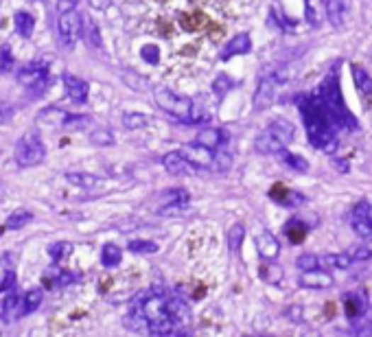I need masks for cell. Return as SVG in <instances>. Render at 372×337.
Here are the masks:
<instances>
[{
  "label": "cell",
  "mask_w": 372,
  "mask_h": 337,
  "mask_svg": "<svg viewBox=\"0 0 372 337\" xmlns=\"http://www.w3.org/2000/svg\"><path fill=\"white\" fill-rule=\"evenodd\" d=\"M42 300H44V292H42L40 287L29 289L27 296H24V300H22V302H24V316L33 314V311H38L40 304H42Z\"/></svg>",
  "instance_id": "28"
},
{
  "label": "cell",
  "mask_w": 372,
  "mask_h": 337,
  "mask_svg": "<svg viewBox=\"0 0 372 337\" xmlns=\"http://www.w3.org/2000/svg\"><path fill=\"white\" fill-rule=\"evenodd\" d=\"M287 77H289L287 70H276V72L267 74L265 79L259 84V88L254 92V110L257 112H263V110L274 106V103L278 101V96H281V92L287 86Z\"/></svg>",
  "instance_id": "6"
},
{
  "label": "cell",
  "mask_w": 372,
  "mask_h": 337,
  "mask_svg": "<svg viewBox=\"0 0 372 337\" xmlns=\"http://www.w3.org/2000/svg\"><path fill=\"white\" fill-rule=\"evenodd\" d=\"M13 66V55L9 46H0V70H11Z\"/></svg>",
  "instance_id": "40"
},
{
  "label": "cell",
  "mask_w": 372,
  "mask_h": 337,
  "mask_svg": "<svg viewBox=\"0 0 372 337\" xmlns=\"http://www.w3.org/2000/svg\"><path fill=\"white\" fill-rule=\"evenodd\" d=\"M16 110L11 106H7V103H0V125H5L13 118Z\"/></svg>",
  "instance_id": "42"
},
{
  "label": "cell",
  "mask_w": 372,
  "mask_h": 337,
  "mask_svg": "<svg viewBox=\"0 0 372 337\" xmlns=\"http://www.w3.org/2000/svg\"><path fill=\"white\" fill-rule=\"evenodd\" d=\"M110 3H112V0H90V7L96 9V11H103V9L110 7Z\"/></svg>",
  "instance_id": "44"
},
{
  "label": "cell",
  "mask_w": 372,
  "mask_h": 337,
  "mask_svg": "<svg viewBox=\"0 0 372 337\" xmlns=\"http://www.w3.org/2000/svg\"><path fill=\"white\" fill-rule=\"evenodd\" d=\"M228 88H232V79H230L228 74H219V77H217V82H213V90H215L219 96L226 94Z\"/></svg>",
  "instance_id": "39"
},
{
  "label": "cell",
  "mask_w": 372,
  "mask_h": 337,
  "mask_svg": "<svg viewBox=\"0 0 372 337\" xmlns=\"http://www.w3.org/2000/svg\"><path fill=\"white\" fill-rule=\"evenodd\" d=\"M31 219H33V215H31L29 211H16V213H11V215L7 217L5 228H9V230H20V228L27 226Z\"/></svg>",
  "instance_id": "31"
},
{
  "label": "cell",
  "mask_w": 372,
  "mask_h": 337,
  "mask_svg": "<svg viewBox=\"0 0 372 337\" xmlns=\"http://www.w3.org/2000/svg\"><path fill=\"white\" fill-rule=\"evenodd\" d=\"M128 250H130V252H134V254H154V252H158V243H154V241H142V239H136V241H130Z\"/></svg>",
  "instance_id": "35"
},
{
  "label": "cell",
  "mask_w": 372,
  "mask_h": 337,
  "mask_svg": "<svg viewBox=\"0 0 372 337\" xmlns=\"http://www.w3.org/2000/svg\"><path fill=\"white\" fill-rule=\"evenodd\" d=\"M351 263H353V256L349 252L320 256V267H325V270H346V267H351Z\"/></svg>",
  "instance_id": "20"
},
{
  "label": "cell",
  "mask_w": 372,
  "mask_h": 337,
  "mask_svg": "<svg viewBox=\"0 0 372 337\" xmlns=\"http://www.w3.org/2000/svg\"><path fill=\"white\" fill-rule=\"evenodd\" d=\"M243 239H245V228L241 223H235L228 230V248H230L232 254H239V250L243 245Z\"/></svg>",
  "instance_id": "29"
},
{
  "label": "cell",
  "mask_w": 372,
  "mask_h": 337,
  "mask_svg": "<svg viewBox=\"0 0 372 337\" xmlns=\"http://www.w3.org/2000/svg\"><path fill=\"white\" fill-rule=\"evenodd\" d=\"M186 204H188V193L184 189H171V191L160 195V209L158 211L162 215H171V213L182 211Z\"/></svg>",
  "instance_id": "13"
},
{
  "label": "cell",
  "mask_w": 372,
  "mask_h": 337,
  "mask_svg": "<svg viewBox=\"0 0 372 337\" xmlns=\"http://www.w3.org/2000/svg\"><path fill=\"white\" fill-rule=\"evenodd\" d=\"M327 16H329V22L333 24L335 29L344 27V18H346L344 0H327Z\"/></svg>",
  "instance_id": "22"
},
{
  "label": "cell",
  "mask_w": 372,
  "mask_h": 337,
  "mask_svg": "<svg viewBox=\"0 0 372 337\" xmlns=\"http://www.w3.org/2000/svg\"><path fill=\"white\" fill-rule=\"evenodd\" d=\"M344 302H346V316H349V320H353V322H357L368 309V304L357 294H349L344 298Z\"/></svg>",
  "instance_id": "21"
},
{
  "label": "cell",
  "mask_w": 372,
  "mask_h": 337,
  "mask_svg": "<svg viewBox=\"0 0 372 337\" xmlns=\"http://www.w3.org/2000/svg\"><path fill=\"white\" fill-rule=\"evenodd\" d=\"M357 322H363V324H370V326H372V304L366 309V314H363Z\"/></svg>",
  "instance_id": "45"
},
{
  "label": "cell",
  "mask_w": 372,
  "mask_h": 337,
  "mask_svg": "<svg viewBox=\"0 0 372 337\" xmlns=\"http://www.w3.org/2000/svg\"><path fill=\"white\" fill-rule=\"evenodd\" d=\"M315 94L320 96V101L325 103V108L329 110L337 132H349V129L357 127L355 118L351 116L349 108H346V103L342 99V90H339V77L337 72L333 70L325 82H322V86L315 90Z\"/></svg>",
  "instance_id": "3"
},
{
  "label": "cell",
  "mask_w": 372,
  "mask_h": 337,
  "mask_svg": "<svg viewBox=\"0 0 372 337\" xmlns=\"http://www.w3.org/2000/svg\"><path fill=\"white\" fill-rule=\"evenodd\" d=\"M351 228L361 239H372V201L361 199L351 213Z\"/></svg>",
  "instance_id": "10"
},
{
  "label": "cell",
  "mask_w": 372,
  "mask_h": 337,
  "mask_svg": "<svg viewBox=\"0 0 372 337\" xmlns=\"http://www.w3.org/2000/svg\"><path fill=\"white\" fill-rule=\"evenodd\" d=\"M154 96H156V103H158L160 110H164L167 114L176 116L180 121L195 123V121L202 118V116H197V108H195V103L191 99L178 96L176 92H171L167 88H156Z\"/></svg>",
  "instance_id": "5"
},
{
  "label": "cell",
  "mask_w": 372,
  "mask_h": 337,
  "mask_svg": "<svg viewBox=\"0 0 372 337\" xmlns=\"http://www.w3.org/2000/svg\"><path fill=\"white\" fill-rule=\"evenodd\" d=\"M351 72H353L355 88H357V92L363 101V108H370V99H372V77H370V72L363 70L359 64H353Z\"/></svg>",
  "instance_id": "15"
},
{
  "label": "cell",
  "mask_w": 372,
  "mask_h": 337,
  "mask_svg": "<svg viewBox=\"0 0 372 337\" xmlns=\"http://www.w3.org/2000/svg\"><path fill=\"white\" fill-rule=\"evenodd\" d=\"M278 158H281L289 169H293V171L305 173V171L309 169V162H307L305 158H300V155H295V153H291V151H287V149H283V151L278 153Z\"/></svg>",
  "instance_id": "27"
},
{
  "label": "cell",
  "mask_w": 372,
  "mask_h": 337,
  "mask_svg": "<svg viewBox=\"0 0 372 337\" xmlns=\"http://www.w3.org/2000/svg\"><path fill=\"white\" fill-rule=\"evenodd\" d=\"M18 82L27 88L31 94L40 96L48 90V82H51V72H48V64L44 62H31L24 68L18 70Z\"/></svg>",
  "instance_id": "8"
},
{
  "label": "cell",
  "mask_w": 372,
  "mask_h": 337,
  "mask_svg": "<svg viewBox=\"0 0 372 337\" xmlns=\"http://www.w3.org/2000/svg\"><path fill=\"white\" fill-rule=\"evenodd\" d=\"M81 31H84V20H81L77 9H70V11L60 13V18H57V35H60L62 46L72 48L74 44H77V40L81 38Z\"/></svg>",
  "instance_id": "9"
},
{
  "label": "cell",
  "mask_w": 372,
  "mask_h": 337,
  "mask_svg": "<svg viewBox=\"0 0 372 337\" xmlns=\"http://www.w3.org/2000/svg\"><path fill=\"white\" fill-rule=\"evenodd\" d=\"M300 284L307 289H329L333 284V276L329 270H313V272H303Z\"/></svg>",
  "instance_id": "17"
},
{
  "label": "cell",
  "mask_w": 372,
  "mask_h": 337,
  "mask_svg": "<svg viewBox=\"0 0 372 337\" xmlns=\"http://www.w3.org/2000/svg\"><path fill=\"white\" fill-rule=\"evenodd\" d=\"M250 46H252L250 35H247V33H237L226 46H221L219 60H221V62H228V60H232V57H237V55H245L247 50H250Z\"/></svg>",
  "instance_id": "14"
},
{
  "label": "cell",
  "mask_w": 372,
  "mask_h": 337,
  "mask_svg": "<svg viewBox=\"0 0 372 337\" xmlns=\"http://www.w3.org/2000/svg\"><path fill=\"white\" fill-rule=\"evenodd\" d=\"M13 158H16V165L22 167V169H29V167L42 165L44 158H46V147H44L40 134H38V132L24 134V136L18 140V145H16Z\"/></svg>",
  "instance_id": "7"
},
{
  "label": "cell",
  "mask_w": 372,
  "mask_h": 337,
  "mask_svg": "<svg viewBox=\"0 0 372 337\" xmlns=\"http://www.w3.org/2000/svg\"><path fill=\"white\" fill-rule=\"evenodd\" d=\"M173 337H193V335H191V333H188L186 328H182V331H178V333H176V335H173Z\"/></svg>",
  "instance_id": "47"
},
{
  "label": "cell",
  "mask_w": 372,
  "mask_h": 337,
  "mask_svg": "<svg viewBox=\"0 0 372 337\" xmlns=\"http://www.w3.org/2000/svg\"><path fill=\"white\" fill-rule=\"evenodd\" d=\"M140 57H142L147 64L156 66V64H160V48H158V46H142Z\"/></svg>",
  "instance_id": "37"
},
{
  "label": "cell",
  "mask_w": 372,
  "mask_h": 337,
  "mask_svg": "<svg viewBox=\"0 0 372 337\" xmlns=\"http://www.w3.org/2000/svg\"><path fill=\"white\" fill-rule=\"evenodd\" d=\"M66 179L72 182L74 187H81V189H92L98 184V179L94 175H88V173H68Z\"/></svg>",
  "instance_id": "32"
},
{
  "label": "cell",
  "mask_w": 372,
  "mask_h": 337,
  "mask_svg": "<svg viewBox=\"0 0 372 337\" xmlns=\"http://www.w3.org/2000/svg\"><path fill=\"white\" fill-rule=\"evenodd\" d=\"M162 165H164V169L171 175H180V177L182 175H193L195 171H200L191 160H186L180 151H169L164 158H162Z\"/></svg>",
  "instance_id": "12"
},
{
  "label": "cell",
  "mask_w": 372,
  "mask_h": 337,
  "mask_svg": "<svg viewBox=\"0 0 372 337\" xmlns=\"http://www.w3.org/2000/svg\"><path fill=\"white\" fill-rule=\"evenodd\" d=\"M295 265H298V270H300V272L322 270V267H320V256H315V254H303V256H298Z\"/></svg>",
  "instance_id": "34"
},
{
  "label": "cell",
  "mask_w": 372,
  "mask_h": 337,
  "mask_svg": "<svg viewBox=\"0 0 372 337\" xmlns=\"http://www.w3.org/2000/svg\"><path fill=\"white\" fill-rule=\"evenodd\" d=\"M186 160H191L197 169H217V151L208 149V147H202L197 143H188L184 145L182 149H178Z\"/></svg>",
  "instance_id": "11"
},
{
  "label": "cell",
  "mask_w": 372,
  "mask_h": 337,
  "mask_svg": "<svg viewBox=\"0 0 372 337\" xmlns=\"http://www.w3.org/2000/svg\"><path fill=\"white\" fill-rule=\"evenodd\" d=\"M77 3H79V0H57V11H60V13L70 11V9L77 7Z\"/></svg>",
  "instance_id": "43"
},
{
  "label": "cell",
  "mask_w": 372,
  "mask_h": 337,
  "mask_svg": "<svg viewBox=\"0 0 372 337\" xmlns=\"http://www.w3.org/2000/svg\"><path fill=\"white\" fill-rule=\"evenodd\" d=\"M261 278L269 284H281L283 282V270L278 265H263L261 267Z\"/></svg>",
  "instance_id": "33"
},
{
  "label": "cell",
  "mask_w": 372,
  "mask_h": 337,
  "mask_svg": "<svg viewBox=\"0 0 372 337\" xmlns=\"http://www.w3.org/2000/svg\"><path fill=\"white\" fill-rule=\"evenodd\" d=\"M195 143L202 145V147H208V149H213V151H219L221 145L226 143V134H223L221 129H204V132L197 134Z\"/></svg>",
  "instance_id": "19"
},
{
  "label": "cell",
  "mask_w": 372,
  "mask_h": 337,
  "mask_svg": "<svg viewBox=\"0 0 372 337\" xmlns=\"http://www.w3.org/2000/svg\"><path fill=\"white\" fill-rule=\"evenodd\" d=\"M62 82H64V90H66V94H68L70 101H74V103H86L88 101L90 88H88V84L84 79H79V77L66 72L62 77Z\"/></svg>",
  "instance_id": "16"
},
{
  "label": "cell",
  "mask_w": 372,
  "mask_h": 337,
  "mask_svg": "<svg viewBox=\"0 0 372 337\" xmlns=\"http://www.w3.org/2000/svg\"><path fill=\"white\" fill-rule=\"evenodd\" d=\"M257 248H259V254L265 258V261H274L281 252V243L278 239L271 235L269 230H263L261 235L257 237Z\"/></svg>",
  "instance_id": "18"
},
{
  "label": "cell",
  "mask_w": 372,
  "mask_h": 337,
  "mask_svg": "<svg viewBox=\"0 0 372 337\" xmlns=\"http://www.w3.org/2000/svg\"><path fill=\"white\" fill-rule=\"evenodd\" d=\"M13 24H16V29L22 38H31L33 29H35V18L27 11H18L13 16Z\"/></svg>",
  "instance_id": "23"
},
{
  "label": "cell",
  "mask_w": 372,
  "mask_h": 337,
  "mask_svg": "<svg viewBox=\"0 0 372 337\" xmlns=\"http://www.w3.org/2000/svg\"><path fill=\"white\" fill-rule=\"evenodd\" d=\"M70 252H72V245L68 241H57V243H53L51 248H48V256H51L53 263L66 261V258L70 256Z\"/></svg>",
  "instance_id": "30"
},
{
  "label": "cell",
  "mask_w": 372,
  "mask_h": 337,
  "mask_svg": "<svg viewBox=\"0 0 372 337\" xmlns=\"http://www.w3.org/2000/svg\"><path fill=\"white\" fill-rule=\"evenodd\" d=\"M147 114H140V112H128L125 116H123V125H125L128 129H140L147 125Z\"/></svg>",
  "instance_id": "36"
},
{
  "label": "cell",
  "mask_w": 372,
  "mask_h": 337,
  "mask_svg": "<svg viewBox=\"0 0 372 337\" xmlns=\"http://www.w3.org/2000/svg\"><path fill=\"white\" fill-rule=\"evenodd\" d=\"M349 254L353 256V263L355 261H368V258H372V250L370 248H355Z\"/></svg>",
  "instance_id": "41"
},
{
  "label": "cell",
  "mask_w": 372,
  "mask_h": 337,
  "mask_svg": "<svg viewBox=\"0 0 372 337\" xmlns=\"http://www.w3.org/2000/svg\"><path fill=\"white\" fill-rule=\"evenodd\" d=\"M120 261H123V252H120L118 245H114V243L103 245V252H101V263H103V267L112 270V267L120 265Z\"/></svg>",
  "instance_id": "26"
},
{
  "label": "cell",
  "mask_w": 372,
  "mask_h": 337,
  "mask_svg": "<svg viewBox=\"0 0 372 337\" xmlns=\"http://www.w3.org/2000/svg\"><path fill=\"white\" fill-rule=\"evenodd\" d=\"M94 143H112V136H92Z\"/></svg>",
  "instance_id": "46"
},
{
  "label": "cell",
  "mask_w": 372,
  "mask_h": 337,
  "mask_svg": "<svg viewBox=\"0 0 372 337\" xmlns=\"http://www.w3.org/2000/svg\"><path fill=\"white\" fill-rule=\"evenodd\" d=\"M293 134H295L293 123H289L287 118H276L257 136L254 147L259 153H281L293 140Z\"/></svg>",
  "instance_id": "4"
},
{
  "label": "cell",
  "mask_w": 372,
  "mask_h": 337,
  "mask_svg": "<svg viewBox=\"0 0 372 337\" xmlns=\"http://www.w3.org/2000/svg\"><path fill=\"white\" fill-rule=\"evenodd\" d=\"M86 40H88V44L94 46V48L101 46V33H98V29H96L94 22H88V24H86Z\"/></svg>",
  "instance_id": "38"
},
{
  "label": "cell",
  "mask_w": 372,
  "mask_h": 337,
  "mask_svg": "<svg viewBox=\"0 0 372 337\" xmlns=\"http://www.w3.org/2000/svg\"><path fill=\"white\" fill-rule=\"evenodd\" d=\"M285 235L291 243H303L305 237H307V226L300 219H291L285 226Z\"/></svg>",
  "instance_id": "25"
},
{
  "label": "cell",
  "mask_w": 372,
  "mask_h": 337,
  "mask_svg": "<svg viewBox=\"0 0 372 337\" xmlns=\"http://www.w3.org/2000/svg\"><path fill=\"white\" fill-rule=\"evenodd\" d=\"M271 199H276L278 204H283V206H295V204H300L303 201V195H298V193H293V191H287L283 184H276L274 189H271Z\"/></svg>",
  "instance_id": "24"
},
{
  "label": "cell",
  "mask_w": 372,
  "mask_h": 337,
  "mask_svg": "<svg viewBox=\"0 0 372 337\" xmlns=\"http://www.w3.org/2000/svg\"><path fill=\"white\" fill-rule=\"evenodd\" d=\"M191 324V306L167 287H149L140 292L125 316V326L149 337H173Z\"/></svg>",
  "instance_id": "1"
},
{
  "label": "cell",
  "mask_w": 372,
  "mask_h": 337,
  "mask_svg": "<svg viewBox=\"0 0 372 337\" xmlns=\"http://www.w3.org/2000/svg\"><path fill=\"white\" fill-rule=\"evenodd\" d=\"M298 108H300V112H303L311 145L315 149L331 153L337 145V134H335L337 127H335L329 110L325 108V103H322L320 96L313 92V94H305L300 101H298Z\"/></svg>",
  "instance_id": "2"
}]
</instances>
